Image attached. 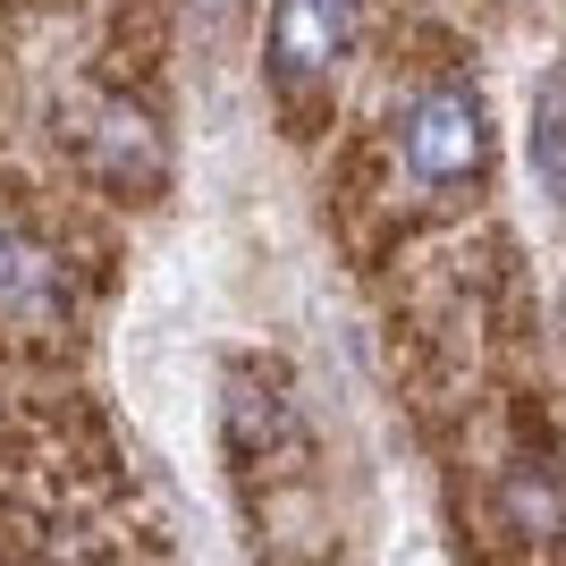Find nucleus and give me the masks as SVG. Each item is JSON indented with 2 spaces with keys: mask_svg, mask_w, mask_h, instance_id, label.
Wrapping results in <instances>:
<instances>
[{
  "mask_svg": "<svg viewBox=\"0 0 566 566\" xmlns=\"http://www.w3.org/2000/svg\"><path fill=\"white\" fill-rule=\"evenodd\" d=\"M398 153L423 187H465V178H482V161H491V111H482V94H473L465 76L423 85V94L406 102Z\"/></svg>",
  "mask_w": 566,
  "mask_h": 566,
  "instance_id": "f257e3e1",
  "label": "nucleus"
},
{
  "mask_svg": "<svg viewBox=\"0 0 566 566\" xmlns=\"http://www.w3.org/2000/svg\"><path fill=\"white\" fill-rule=\"evenodd\" d=\"M533 178L566 203V76H542V94H533Z\"/></svg>",
  "mask_w": 566,
  "mask_h": 566,
  "instance_id": "39448f33",
  "label": "nucleus"
},
{
  "mask_svg": "<svg viewBox=\"0 0 566 566\" xmlns=\"http://www.w3.org/2000/svg\"><path fill=\"white\" fill-rule=\"evenodd\" d=\"M51 296H60V271L34 237H18L0 220V322H43Z\"/></svg>",
  "mask_w": 566,
  "mask_h": 566,
  "instance_id": "7ed1b4c3",
  "label": "nucleus"
},
{
  "mask_svg": "<svg viewBox=\"0 0 566 566\" xmlns=\"http://www.w3.org/2000/svg\"><path fill=\"white\" fill-rule=\"evenodd\" d=\"M94 153H102V178H118V187H153L161 178V136L136 111H102Z\"/></svg>",
  "mask_w": 566,
  "mask_h": 566,
  "instance_id": "20e7f679",
  "label": "nucleus"
},
{
  "mask_svg": "<svg viewBox=\"0 0 566 566\" xmlns=\"http://www.w3.org/2000/svg\"><path fill=\"white\" fill-rule=\"evenodd\" d=\"M347 51H355V0H280L271 9V69L287 85L331 76Z\"/></svg>",
  "mask_w": 566,
  "mask_h": 566,
  "instance_id": "f03ea898",
  "label": "nucleus"
}]
</instances>
